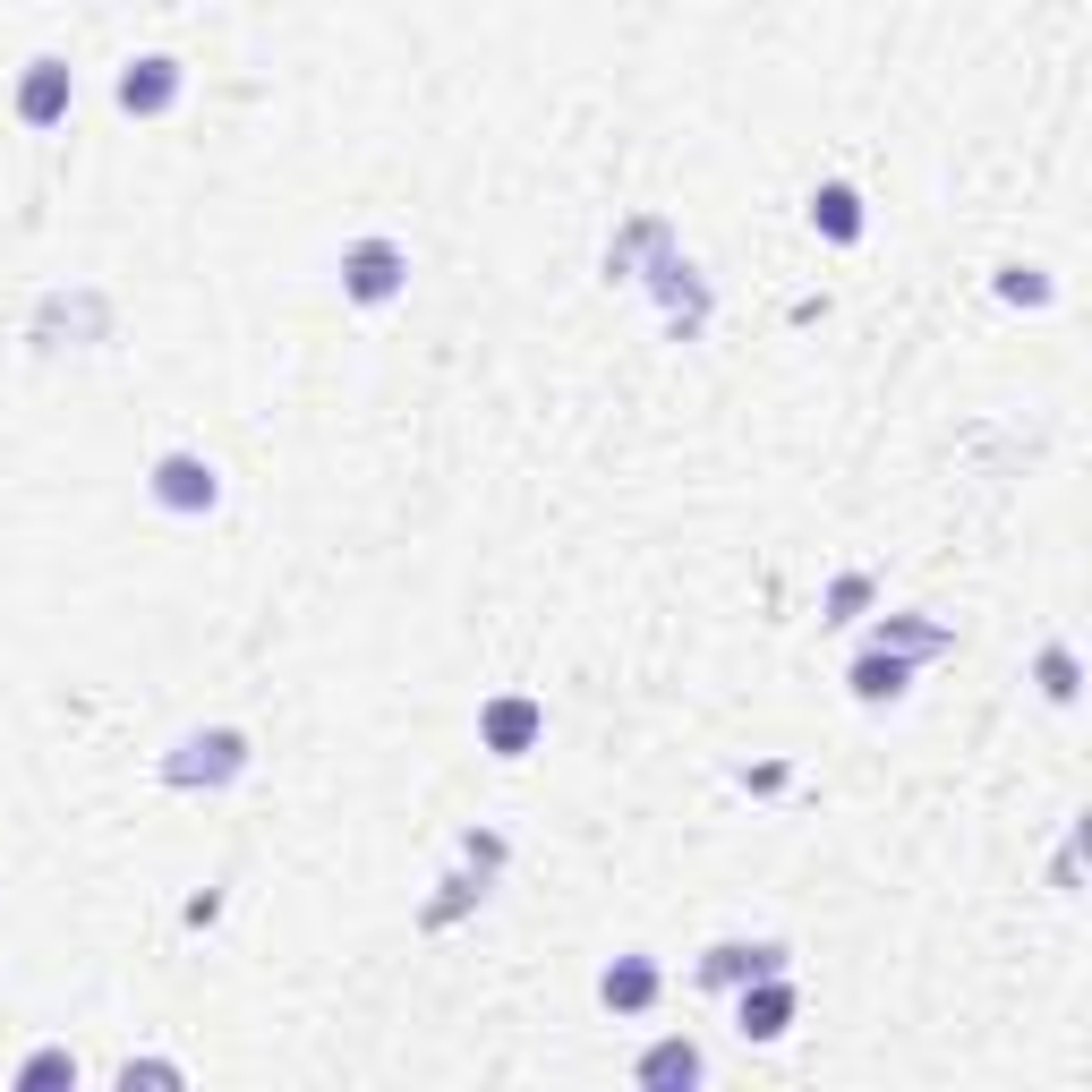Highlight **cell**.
Segmentation results:
<instances>
[{"instance_id": "cell-1", "label": "cell", "mask_w": 1092, "mask_h": 1092, "mask_svg": "<svg viewBox=\"0 0 1092 1092\" xmlns=\"http://www.w3.org/2000/svg\"><path fill=\"white\" fill-rule=\"evenodd\" d=\"M640 1075H649V1084H666V1075H700V1058H691V1050H658Z\"/></svg>"}]
</instances>
